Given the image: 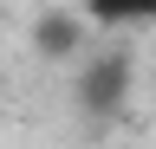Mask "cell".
<instances>
[{
    "label": "cell",
    "mask_w": 156,
    "mask_h": 149,
    "mask_svg": "<svg viewBox=\"0 0 156 149\" xmlns=\"http://www.w3.org/2000/svg\"><path fill=\"white\" fill-rule=\"evenodd\" d=\"M130 91V52H104V59H91L85 84H78V97H85L91 110H117Z\"/></svg>",
    "instance_id": "6da1fadb"
},
{
    "label": "cell",
    "mask_w": 156,
    "mask_h": 149,
    "mask_svg": "<svg viewBox=\"0 0 156 149\" xmlns=\"http://www.w3.org/2000/svg\"><path fill=\"white\" fill-rule=\"evenodd\" d=\"M85 20L91 26H150L156 20V0H85Z\"/></svg>",
    "instance_id": "7a4b0ae2"
},
{
    "label": "cell",
    "mask_w": 156,
    "mask_h": 149,
    "mask_svg": "<svg viewBox=\"0 0 156 149\" xmlns=\"http://www.w3.org/2000/svg\"><path fill=\"white\" fill-rule=\"evenodd\" d=\"M85 26L91 20H72V13H46V20H39V52H58V59H72L78 52V39H85Z\"/></svg>",
    "instance_id": "3957f363"
}]
</instances>
